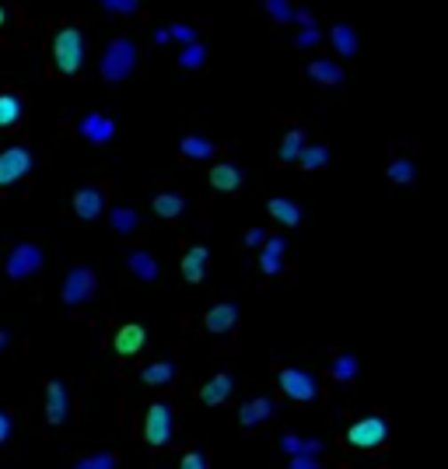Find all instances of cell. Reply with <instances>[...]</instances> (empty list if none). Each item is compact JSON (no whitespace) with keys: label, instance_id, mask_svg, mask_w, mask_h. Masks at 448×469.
<instances>
[{"label":"cell","instance_id":"cell-44","mask_svg":"<svg viewBox=\"0 0 448 469\" xmlns=\"http://www.w3.org/2000/svg\"><path fill=\"white\" fill-rule=\"evenodd\" d=\"M151 43H155V46H168V43H172V36H168V25H158V28L151 32Z\"/></svg>","mask_w":448,"mask_h":469},{"label":"cell","instance_id":"cell-14","mask_svg":"<svg viewBox=\"0 0 448 469\" xmlns=\"http://www.w3.org/2000/svg\"><path fill=\"white\" fill-rule=\"evenodd\" d=\"M235 326H238V305H235V301H218V305H211L207 315H204V330H207L211 337H228Z\"/></svg>","mask_w":448,"mask_h":469},{"label":"cell","instance_id":"cell-20","mask_svg":"<svg viewBox=\"0 0 448 469\" xmlns=\"http://www.w3.org/2000/svg\"><path fill=\"white\" fill-rule=\"evenodd\" d=\"M151 207H155V214H158L162 221H179V218L186 214L189 200H186L179 189H158L155 200H151Z\"/></svg>","mask_w":448,"mask_h":469},{"label":"cell","instance_id":"cell-43","mask_svg":"<svg viewBox=\"0 0 448 469\" xmlns=\"http://www.w3.org/2000/svg\"><path fill=\"white\" fill-rule=\"evenodd\" d=\"M11 21H14V11H11V4H7V0H0V32H7V28H11Z\"/></svg>","mask_w":448,"mask_h":469},{"label":"cell","instance_id":"cell-27","mask_svg":"<svg viewBox=\"0 0 448 469\" xmlns=\"http://www.w3.org/2000/svg\"><path fill=\"white\" fill-rule=\"evenodd\" d=\"M109 228L119 234V238H130V234H137L144 228V218H140V211H133V207H112Z\"/></svg>","mask_w":448,"mask_h":469},{"label":"cell","instance_id":"cell-24","mask_svg":"<svg viewBox=\"0 0 448 469\" xmlns=\"http://www.w3.org/2000/svg\"><path fill=\"white\" fill-rule=\"evenodd\" d=\"M242 182H245V172H242V165H235V162H218V165L211 169V186H214L218 193H238Z\"/></svg>","mask_w":448,"mask_h":469},{"label":"cell","instance_id":"cell-8","mask_svg":"<svg viewBox=\"0 0 448 469\" xmlns=\"http://www.w3.org/2000/svg\"><path fill=\"white\" fill-rule=\"evenodd\" d=\"M280 396H287L291 403H316L319 400V378L305 368H277L274 375Z\"/></svg>","mask_w":448,"mask_h":469},{"label":"cell","instance_id":"cell-42","mask_svg":"<svg viewBox=\"0 0 448 469\" xmlns=\"http://www.w3.org/2000/svg\"><path fill=\"white\" fill-rule=\"evenodd\" d=\"M242 242H245V249H260L267 242V228H249V232L242 234Z\"/></svg>","mask_w":448,"mask_h":469},{"label":"cell","instance_id":"cell-21","mask_svg":"<svg viewBox=\"0 0 448 469\" xmlns=\"http://www.w3.org/2000/svg\"><path fill=\"white\" fill-rule=\"evenodd\" d=\"M28 116V109H25V99L14 91V88H7V91H0V130H14V126H21Z\"/></svg>","mask_w":448,"mask_h":469},{"label":"cell","instance_id":"cell-36","mask_svg":"<svg viewBox=\"0 0 448 469\" xmlns=\"http://www.w3.org/2000/svg\"><path fill=\"white\" fill-rule=\"evenodd\" d=\"M294 50H312V46H319L323 43V28H319V21H312V25H298V32H294Z\"/></svg>","mask_w":448,"mask_h":469},{"label":"cell","instance_id":"cell-17","mask_svg":"<svg viewBox=\"0 0 448 469\" xmlns=\"http://www.w3.org/2000/svg\"><path fill=\"white\" fill-rule=\"evenodd\" d=\"M211 266V249L207 245H186L182 249V281L186 284H204Z\"/></svg>","mask_w":448,"mask_h":469},{"label":"cell","instance_id":"cell-38","mask_svg":"<svg viewBox=\"0 0 448 469\" xmlns=\"http://www.w3.org/2000/svg\"><path fill=\"white\" fill-rule=\"evenodd\" d=\"M277 449L284 452V456H301V452H305V438L294 434V431H287V434H280Z\"/></svg>","mask_w":448,"mask_h":469},{"label":"cell","instance_id":"cell-30","mask_svg":"<svg viewBox=\"0 0 448 469\" xmlns=\"http://www.w3.org/2000/svg\"><path fill=\"white\" fill-rule=\"evenodd\" d=\"M326 165H330V147H326V144H305V151H301V158H298V169L319 172V169H326Z\"/></svg>","mask_w":448,"mask_h":469},{"label":"cell","instance_id":"cell-2","mask_svg":"<svg viewBox=\"0 0 448 469\" xmlns=\"http://www.w3.org/2000/svg\"><path fill=\"white\" fill-rule=\"evenodd\" d=\"M140 63H144V53L130 36H112L99 57V77L106 84H126L140 70Z\"/></svg>","mask_w":448,"mask_h":469},{"label":"cell","instance_id":"cell-12","mask_svg":"<svg viewBox=\"0 0 448 469\" xmlns=\"http://www.w3.org/2000/svg\"><path fill=\"white\" fill-rule=\"evenodd\" d=\"M123 259H126V270H130L140 284H155V281H158V274H162V266H158L155 252H151V249H144V245H130V249L123 252Z\"/></svg>","mask_w":448,"mask_h":469},{"label":"cell","instance_id":"cell-32","mask_svg":"<svg viewBox=\"0 0 448 469\" xmlns=\"http://www.w3.org/2000/svg\"><path fill=\"white\" fill-rule=\"evenodd\" d=\"M294 0H263V11H267V18L277 25V28H287V25H294Z\"/></svg>","mask_w":448,"mask_h":469},{"label":"cell","instance_id":"cell-37","mask_svg":"<svg viewBox=\"0 0 448 469\" xmlns=\"http://www.w3.org/2000/svg\"><path fill=\"white\" fill-rule=\"evenodd\" d=\"M200 32H204V25H193V21H172L168 25V36H172V43H196L200 39Z\"/></svg>","mask_w":448,"mask_h":469},{"label":"cell","instance_id":"cell-40","mask_svg":"<svg viewBox=\"0 0 448 469\" xmlns=\"http://www.w3.org/2000/svg\"><path fill=\"white\" fill-rule=\"evenodd\" d=\"M287 466L291 469H319L323 466V456H287Z\"/></svg>","mask_w":448,"mask_h":469},{"label":"cell","instance_id":"cell-26","mask_svg":"<svg viewBox=\"0 0 448 469\" xmlns=\"http://www.w3.org/2000/svg\"><path fill=\"white\" fill-rule=\"evenodd\" d=\"M330 43H333V50L343 60H354L357 57V50H361L357 28H354V25H347V21H336L333 28H330Z\"/></svg>","mask_w":448,"mask_h":469},{"label":"cell","instance_id":"cell-31","mask_svg":"<svg viewBox=\"0 0 448 469\" xmlns=\"http://www.w3.org/2000/svg\"><path fill=\"white\" fill-rule=\"evenodd\" d=\"M386 176H389V182H396V186H410V182L417 179V165H413L410 155H396L389 162V169H386Z\"/></svg>","mask_w":448,"mask_h":469},{"label":"cell","instance_id":"cell-46","mask_svg":"<svg viewBox=\"0 0 448 469\" xmlns=\"http://www.w3.org/2000/svg\"><path fill=\"white\" fill-rule=\"evenodd\" d=\"M11 344H14V333L11 330H0V357L11 351Z\"/></svg>","mask_w":448,"mask_h":469},{"label":"cell","instance_id":"cell-11","mask_svg":"<svg viewBox=\"0 0 448 469\" xmlns=\"http://www.w3.org/2000/svg\"><path fill=\"white\" fill-rule=\"evenodd\" d=\"M43 393H46V427L50 431H63L70 424V389L60 382V378H46L43 382Z\"/></svg>","mask_w":448,"mask_h":469},{"label":"cell","instance_id":"cell-28","mask_svg":"<svg viewBox=\"0 0 448 469\" xmlns=\"http://www.w3.org/2000/svg\"><path fill=\"white\" fill-rule=\"evenodd\" d=\"M175 375H179L175 361H155V364L140 368V382H144V386H172Z\"/></svg>","mask_w":448,"mask_h":469},{"label":"cell","instance_id":"cell-23","mask_svg":"<svg viewBox=\"0 0 448 469\" xmlns=\"http://www.w3.org/2000/svg\"><path fill=\"white\" fill-rule=\"evenodd\" d=\"M305 77L316 81V84H323V88H340L347 74H343V67H340L336 60H312V63L305 67Z\"/></svg>","mask_w":448,"mask_h":469},{"label":"cell","instance_id":"cell-10","mask_svg":"<svg viewBox=\"0 0 448 469\" xmlns=\"http://www.w3.org/2000/svg\"><path fill=\"white\" fill-rule=\"evenodd\" d=\"M32 169H36V155H32V147H25V144H11V147H4V151H0V189L18 186L21 179L32 176Z\"/></svg>","mask_w":448,"mask_h":469},{"label":"cell","instance_id":"cell-45","mask_svg":"<svg viewBox=\"0 0 448 469\" xmlns=\"http://www.w3.org/2000/svg\"><path fill=\"white\" fill-rule=\"evenodd\" d=\"M312 21H316V14L308 7H294V25H312Z\"/></svg>","mask_w":448,"mask_h":469},{"label":"cell","instance_id":"cell-9","mask_svg":"<svg viewBox=\"0 0 448 469\" xmlns=\"http://www.w3.org/2000/svg\"><path fill=\"white\" fill-rule=\"evenodd\" d=\"M144 441L151 445V449H165L168 441L175 438V410H172V403H148V410H144Z\"/></svg>","mask_w":448,"mask_h":469},{"label":"cell","instance_id":"cell-5","mask_svg":"<svg viewBox=\"0 0 448 469\" xmlns=\"http://www.w3.org/2000/svg\"><path fill=\"white\" fill-rule=\"evenodd\" d=\"M106 203H109V186H106V182H95V179L74 186V193H70V211H74V218L84 221V225L99 221V218L106 214Z\"/></svg>","mask_w":448,"mask_h":469},{"label":"cell","instance_id":"cell-22","mask_svg":"<svg viewBox=\"0 0 448 469\" xmlns=\"http://www.w3.org/2000/svg\"><path fill=\"white\" fill-rule=\"evenodd\" d=\"M218 147H221V144H214V140L204 137V133H186V137L179 140V155H182L186 162H207V158L218 155Z\"/></svg>","mask_w":448,"mask_h":469},{"label":"cell","instance_id":"cell-13","mask_svg":"<svg viewBox=\"0 0 448 469\" xmlns=\"http://www.w3.org/2000/svg\"><path fill=\"white\" fill-rule=\"evenodd\" d=\"M284 259H287V238L284 234H267V242L260 245V274L267 281H274L284 274Z\"/></svg>","mask_w":448,"mask_h":469},{"label":"cell","instance_id":"cell-7","mask_svg":"<svg viewBox=\"0 0 448 469\" xmlns=\"http://www.w3.org/2000/svg\"><path fill=\"white\" fill-rule=\"evenodd\" d=\"M70 126H74V133H77L81 140H88L92 147H106V144L116 140V133H119V119H116V113H106V109L81 113Z\"/></svg>","mask_w":448,"mask_h":469},{"label":"cell","instance_id":"cell-4","mask_svg":"<svg viewBox=\"0 0 448 469\" xmlns=\"http://www.w3.org/2000/svg\"><path fill=\"white\" fill-rule=\"evenodd\" d=\"M95 294H99V274H95V266L74 263V266L63 274V284H60V301H63V308H84Z\"/></svg>","mask_w":448,"mask_h":469},{"label":"cell","instance_id":"cell-25","mask_svg":"<svg viewBox=\"0 0 448 469\" xmlns=\"http://www.w3.org/2000/svg\"><path fill=\"white\" fill-rule=\"evenodd\" d=\"M267 214L284 225V228H298L301 221H305V211L294 203V200H287V196H274V200H267Z\"/></svg>","mask_w":448,"mask_h":469},{"label":"cell","instance_id":"cell-34","mask_svg":"<svg viewBox=\"0 0 448 469\" xmlns=\"http://www.w3.org/2000/svg\"><path fill=\"white\" fill-rule=\"evenodd\" d=\"M106 14L112 18H137V14H144V0H95Z\"/></svg>","mask_w":448,"mask_h":469},{"label":"cell","instance_id":"cell-16","mask_svg":"<svg viewBox=\"0 0 448 469\" xmlns=\"http://www.w3.org/2000/svg\"><path fill=\"white\" fill-rule=\"evenodd\" d=\"M274 413H277V403L270 396H249L238 407V424H242V431H252V427H263Z\"/></svg>","mask_w":448,"mask_h":469},{"label":"cell","instance_id":"cell-39","mask_svg":"<svg viewBox=\"0 0 448 469\" xmlns=\"http://www.w3.org/2000/svg\"><path fill=\"white\" fill-rule=\"evenodd\" d=\"M179 466L182 469H207L211 466V456H207L204 449H196V452H186V456L179 459Z\"/></svg>","mask_w":448,"mask_h":469},{"label":"cell","instance_id":"cell-6","mask_svg":"<svg viewBox=\"0 0 448 469\" xmlns=\"http://www.w3.org/2000/svg\"><path fill=\"white\" fill-rule=\"evenodd\" d=\"M343 441L350 449H357V452H375V449H382L389 441V420L382 413H368V417H361V420H354L347 427Z\"/></svg>","mask_w":448,"mask_h":469},{"label":"cell","instance_id":"cell-19","mask_svg":"<svg viewBox=\"0 0 448 469\" xmlns=\"http://www.w3.org/2000/svg\"><path fill=\"white\" fill-rule=\"evenodd\" d=\"M144 344H148V330L137 326V322H126V326L112 337V351L119 354V357H133V354H140L144 351Z\"/></svg>","mask_w":448,"mask_h":469},{"label":"cell","instance_id":"cell-18","mask_svg":"<svg viewBox=\"0 0 448 469\" xmlns=\"http://www.w3.org/2000/svg\"><path fill=\"white\" fill-rule=\"evenodd\" d=\"M305 144H308V133H305L301 126H291V130L280 137L277 151H274V162H277V165H298Z\"/></svg>","mask_w":448,"mask_h":469},{"label":"cell","instance_id":"cell-1","mask_svg":"<svg viewBox=\"0 0 448 469\" xmlns=\"http://www.w3.org/2000/svg\"><path fill=\"white\" fill-rule=\"evenodd\" d=\"M88 60V39L81 32V25L74 21H60L50 36V63L60 77H77L84 70Z\"/></svg>","mask_w":448,"mask_h":469},{"label":"cell","instance_id":"cell-15","mask_svg":"<svg viewBox=\"0 0 448 469\" xmlns=\"http://www.w3.org/2000/svg\"><path fill=\"white\" fill-rule=\"evenodd\" d=\"M231 396H235V378H231L228 371L211 375V378H207V382L196 389V400H200L204 407H224Z\"/></svg>","mask_w":448,"mask_h":469},{"label":"cell","instance_id":"cell-3","mask_svg":"<svg viewBox=\"0 0 448 469\" xmlns=\"http://www.w3.org/2000/svg\"><path fill=\"white\" fill-rule=\"evenodd\" d=\"M46 263V249L32 238H21V242H11L7 252H4V277L11 284H25L32 281Z\"/></svg>","mask_w":448,"mask_h":469},{"label":"cell","instance_id":"cell-29","mask_svg":"<svg viewBox=\"0 0 448 469\" xmlns=\"http://www.w3.org/2000/svg\"><path fill=\"white\" fill-rule=\"evenodd\" d=\"M357 357L354 354H336L333 361H330V378L340 382V386H347V382H354L357 378Z\"/></svg>","mask_w":448,"mask_h":469},{"label":"cell","instance_id":"cell-35","mask_svg":"<svg viewBox=\"0 0 448 469\" xmlns=\"http://www.w3.org/2000/svg\"><path fill=\"white\" fill-rule=\"evenodd\" d=\"M116 466H119V456L112 449H102V452H92V456L74 459V469H116Z\"/></svg>","mask_w":448,"mask_h":469},{"label":"cell","instance_id":"cell-33","mask_svg":"<svg viewBox=\"0 0 448 469\" xmlns=\"http://www.w3.org/2000/svg\"><path fill=\"white\" fill-rule=\"evenodd\" d=\"M179 67L182 70H204L207 67V46L196 39V43H186L182 50H179Z\"/></svg>","mask_w":448,"mask_h":469},{"label":"cell","instance_id":"cell-41","mask_svg":"<svg viewBox=\"0 0 448 469\" xmlns=\"http://www.w3.org/2000/svg\"><path fill=\"white\" fill-rule=\"evenodd\" d=\"M14 434V413L11 410H0V445H7Z\"/></svg>","mask_w":448,"mask_h":469}]
</instances>
